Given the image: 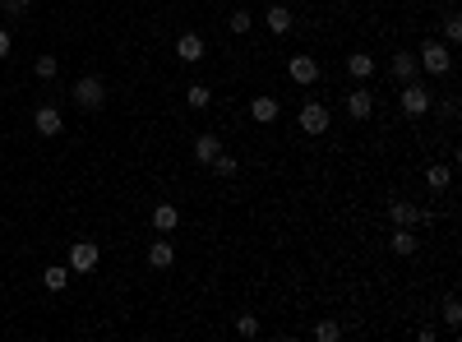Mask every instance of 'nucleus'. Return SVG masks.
Here are the masks:
<instances>
[{
    "mask_svg": "<svg viewBox=\"0 0 462 342\" xmlns=\"http://www.w3.org/2000/svg\"><path fill=\"white\" fill-rule=\"evenodd\" d=\"M347 116H352V121H370L374 116V93L370 88H352L347 93Z\"/></svg>",
    "mask_w": 462,
    "mask_h": 342,
    "instance_id": "11",
    "label": "nucleus"
},
{
    "mask_svg": "<svg viewBox=\"0 0 462 342\" xmlns=\"http://www.w3.org/2000/svg\"><path fill=\"white\" fill-rule=\"evenodd\" d=\"M388 245H393V254H402V259H407V254H416V236H411V227H393V236H388Z\"/></svg>",
    "mask_w": 462,
    "mask_h": 342,
    "instance_id": "18",
    "label": "nucleus"
},
{
    "mask_svg": "<svg viewBox=\"0 0 462 342\" xmlns=\"http://www.w3.org/2000/svg\"><path fill=\"white\" fill-rule=\"evenodd\" d=\"M55 70H60V65H55L51 51H42V55L33 60V74H37V79H55Z\"/></svg>",
    "mask_w": 462,
    "mask_h": 342,
    "instance_id": "24",
    "label": "nucleus"
},
{
    "mask_svg": "<svg viewBox=\"0 0 462 342\" xmlns=\"http://www.w3.org/2000/svg\"><path fill=\"white\" fill-rule=\"evenodd\" d=\"M33 130L42 134V139H55V134L65 130V116H60L55 107H37L33 111Z\"/></svg>",
    "mask_w": 462,
    "mask_h": 342,
    "instance_id": "8",
    "label": "nucleus"
},
{
    "mask_svg": "<svg viewBox=\"0 0 462 342\" xmlns=\"http://www.w3.org/2000/svg\"><path fill=\"white\" fill-rule=\"evenodd\" d=\"M264 23H268V33H291V14H286V5H273V10L264 14Z\"/></svg>",
    "mask_w": 462,
    "mask_h": 342,
    "instance_id": "19",
    "label": "nucleus"
},
{
    "mask_svg": "<svg viewBox=\"0 0 462 342\" xmlns=\"http://www.w3.org/2000/svg\"><path fill=\"white\" fill-rule=\"evenodd\" d=\"M204 51H209V46H204V37H199V33H180L176 37V60H180V65H199Z\"/></svg>",
    "mask_w": 462,
    "mask_h": 342,
    "instance_id": "9",
    "label": "nucleus"
},
{
    "mask_svg": "<svg viewBox=\"0 0 462 342\" xmlns=\"http://www.w3.org/2000/svg\"><path fill=\"white\" fill-rule=\"evenodd\" d=\"M388 70H393V79H397V84H411V79L421 74V60H416V51H393Z\"/></svg>",
    "mask_w": 462,
    "mask_h": 342,
    "instance_id": "10",
    "label": "nucleus"
},
{
    "mask_svg": "<svg viewBox=\"0 0 462 342\" xmlns=\"http://www.w3.org/2000/svg\"><path fill=\"white\" fill-rule=\"evenodd\" d=\"M148 264H153V268H171V264H176V245H171V241H153V245H148Z\"/></svg>",
    "mask_w": 462,
    "mask_h": 342,
    "instance_id": "16",
    "label": "nucleus"
},
{
    "mask_svg": "<svg viewBox=\"0 0 462 342\" xmlns=\"http://www.w3.org/2000/svg\"><path fill=\"white\" fill-rule=\"evenodd\" d=\"M176 222H180V209H176V204H157V209H153V227H157V232H176Z\"/></svg>",
    "mask_w": 462,
    "mask_h": 342,
    "instance_id": "17",
    "label": "nucleus"
},
{
    "mask_svg": "<svg viewBox=\"0 0 462 342\" xmlns=\"http://www.w3.org/2000/svg\"><path fill=\"white\" fill-rule=\"evenodd\" d=\"M286 74H291V84L310 88V84L319 79V60H315V55H291V60H286Z\"/></svg>",
    "mask_w": 462,
    "mask_h": 342,
    "instance_id": "6",
    "label": "nucleus"
},
{
    "mask_svg": "<svg viewBox=\"0 0 462 342\" xmlns=\"http://www.w3.org/2000/svg\"><path fill=\"white\" fill-rule=\"evenodd\" d=\"M416 60H421V70H425V74H435V79H444V74L453 70L449 42H435V37H425V42L416 46Z\"/></svg>",
    "mask_w": 462,
    "mask_h": 342,
    "instance_id": "1",
    "label": "nucleus"
},
{
    "mask_svg": "<svg viewBox=\"0 0 462 342\" xmlns=\"http://www.w3.org/2000/svg\"><path fill=\"white\" fill-rule=\"evenodd\" d=\"M227 28H231V33H236V37H241V33H250V10H231Z\"/></svg>",
    "mask_w": 462,
    "mask_h": 342,
    "instance_id": "25",
    "label": "nucleus"
},
{
    "mask_svg": "<svg viewBox=\"0 0 462 342\" xmlns=\"http://www.w3.org/2000/svg\"><path fill=\"white\" fill-rule=\"evenodd\" d=\"M236 333H245V338H254V333H259V320H254V315H241V320H236Z\"/></svg>",
    "mask_w": 462,
    "mask_h": 342,
    "instance_id": "28",
    "label": "nucleus"
},
{
    "mask_svg": "<svg viewBox=\"0 0 462 342\" xmlns=\"http://www.w3.org/2000/svg\"><path fill=\"white\" fill-rule=\"evenodd\" d=\"M42 282H46L51 291H60V287L70 282V264H51V268H42Z\"/></svg>",
    "mask_w": 462,
    "mask_h": 342,
    "instance_id": "21",
    "label": "nucleus"
},
{
    "mask_svg": "<svg viewBox=\"0 0 462 342\" xmlns=\"http://www.w3.org/2000/svg\"><path fill=\"white\" fill-rule=\"evenodd\" d=\"M449 180H453V166L449 162H430L425 166V190H430V195H444Z\"/></svg>",
    "mask_w": 462,
    "mask_h": 342,
    "instance_id": "13",
    "label": "nucleus"
},
{
    "mask_svg": "<svg viewBox=\"0 0 462 342\" xmlns=\"http://www.w3.org/2000/svg\"><path fill=\"white\" fill-rule=\"evenodd\" d=\"M98 259H102V250L93 241H79L74 250H70V273H93L98 268Z\"/></svg>",
    "mask_w": 462,
    "mask_h": 342,
    "instance_id": "7",
    "label": "nucleus"
},
{
    "mask_svg": "<svg viewBox=\"0 0 462 342\" xmlns=\"http://www.w3.org/2000/svg\"><path fill=\"white\" fill-rule=\"evenodd\" d=\"M213 171H218V176L222 180H231V176H236V171H241V162H236V157H231V153H218V157H213Z\"/></svg>",
    "mask_w": 462,
    "mask_h": 342,
    "instance_id": "22",
    "label": "nucleus"
},
{
    "mask_svg": "<svg viewBox=\"0 0 462 342\" xmlns=\"http://www.w3.org/2000/svg\"><path fill=\"white\" fill-rule=\"evenodd\" d=\"M444 37H449V46H453V42H462V14H458V10L444 14Z\"/></svg>",
    "mask_w": 462,
    "mask_h": 342,
    "instance_id": "23",
    "label": "nucleus"
},
{
    "mask_svg": "<svg viewBox=\"0 0 462 342\" xmlns=\"http://www.w3.org/2000/svg\"><path fill=\"white\" fill-rule=\"evenodd\" d=\"M397 102H402V111H407L411 121H416V116H425V111H430V88H421L416 79H411V84H402Z\"/></svg>",
    "mask_w": 462,
    "mask_h": 342,
    "instance_id": "4",
    "label": "nucleus"
},
{
    "mask_svg": "<svg viewBox=\"0 0 462 342\" xmlns=\"http://www.w3.org/2000/svg\"><path fill=\"white\" fill-rule=\"evenodd\" d=\"M444 324H449V329H458V324H462V305H458V296L444 301Z\"/></svg>",
    "mask_w": 462,
    "mask_h": 342,
    "instance_id": "27",
    "label": "nucleus"
},
{
    "mask_svg": "<svg viewBox=\"0 0 462 342\" xmlns=\"http://www.w3.org/2000/svg\"><path fill=\"white\" fill-rule=\"evenodd\" d=\"M315 338H319V342H338V338H342V329H338L333 320H319V324H315Z\"/></svg>",
    "mask_w": 462,
    "mask_h": 342,
    "instance_id": "26",
    "label": "nucleus"
},
{
    "mask_svg": "<svg viewBox=\"0 0 462 342\" xmlns=\"http://www.w3.org/2000/svg\"><path fill=\"white\" fill-rule=\"evenodd\" d=\"M70 93H74V102H79L84 111H98L102 102H107V84H102L98 74H84V79L74 84V88H70Z\"/></svg>",
    "mask_w": 462,
    "mask_h": 342,
    "instance_id": "2",
    "label": "nucleus"
},
{
    "mask_svg": "<svg viewBox=\"0 0 462 342\" xmlns=\"http://www.w3.org/2000/svg\"><path fill=\"white\" fill-rule=\"evenodd\" d=\"M5 55H10V33L0 28V60H5Z\"/></svg>",
    "mask_w": 462,
    "mask_h": 342,
    "instance_id": "30",
    "label": "nucleus"
},
{
    "mask_svg": "<svg viewBox=\"0 0 462 342\" xmlns=\"http://www.w3.org/2000/svg\"><path fill=\"white\" fill-rule=\"evenodd\" d=\"M388 218H393V227H416V222H430V213L416 209L411 199H393L388 204Z\"/></svg>",
    "mask_w": 462,
    "mask_h": 342,
    "instance_id": "5",
    "label": "nucleus"
},
{
    "mask_svg": "<svg viewBox=\"0 0 462 342\" xmlns=\"http://www.w3.org/2000/svg\"><path fill=\"white\" fill-rule=\"evenodd\" d=\"M0 10L10 14V19H19V14H23V0H0Z\"/></svg>",
    "mask_w": 462,
    "mask_h": 342,
    "instance_id": "29",
    "label": "nucleus"
},
{
    "mask_svg": "<svg viewBox=\"0 0 462 342\" xmlns=\"http://www.w3.org/2000/svg\"><path fill=\"white\" fill-rule=\"evenodd\" d=\"M347 74H352L356 84H365V79L374 74V55L370 51H352V55H347Z\"/></svg>",
    "mask_w": 462,
    "mask_h": 342,
    "instance_id": "15",
    "label": "nucleus"
},
{
    "mask_svg": "<svg viewBox=\"0 0 462 342\" xmlns=\"http://www.w3.org/2000/svg\"><path fill=\"white\" fill-rule=\"evenodd\" d=\"M277 98H268V93H259V98H250V121L254 125H273L277 121Z\"/></svg>",
    "mask_w": 462,
    "mask_h": 342,
    "instance_id": "12",
    "label": "nucleus"
},
{
    "mask_svg": "<svg viewBox=\"0 0 462 342\" xmlns=\"http://www.w3.org/2000/svg\"><path fill=\"white\" fill-rule=\"evenodd\" d=\"M218 153H222V139H218L213 130H204V134L194 139V162H204V166H209V162H213Z\"/></svg>",
    "mask_w": 462,
    "mask_h": 342,
    "instance_id": "14",
    "label": "nucleus"
},
{
    "mask_svg": "<svg viewBox=\"0 0 462 342\" xmlns=\"http://www.w3.org/2000/svg\"><path fill=\"white\" fill-rule=\"evenodd\" d=\"M28 5H37V0H23V10H28Z\"/></svg>",
    "mask_w": 462,
    "mask_h": 342,
    "instance_id": "31",
    "label": "nucleus"
},
{
    "mask_svg": "<svg viewBox=\"0 0 462 342\" xmlns=\"http://www.w3.org/2000/svg\"><path fill=\"white\" fill-rule=\"evenodd\" d=\"M185 102H190L194 111L213 107V88H209V84H190V88H185Z\"/></svg>",
    "mask_w": 462,
    "mask_h": 342,
    "instance_id": "20",
    "label": "nucleus"
},
{
    "mask_svg": "<svg viewBox=\"0 0 462 342\" xmlns=\"http://www.w3.org/2000/svg\"><path fill=\"white\" fill-rule=\"evenodd\" d=\"M296 125L305 134H324L333 125V116H329V107H324V102H305V107H301V116H296Z\"/></svg>",
    "mask_w": 462,
    "mask_h": 342,
    "instance_id": "3",
    "label": "nucleus"
}]
</instances>
